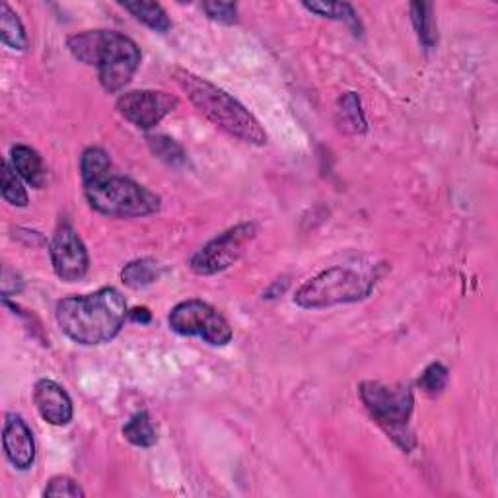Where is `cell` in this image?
Segmentation results:
<instances>
[{"label": "cell", "mask_w": 498, "mask_h": 498, "mask_svg": "<svg viewBox=\"0 0 498 498\" xmlns=\"http://www.w3.org/2000/svg\"><path fill=\"white\" fill-rule=\"evenodd\" d=\"M359 394L368 413L387 438H392L403 452L413 450L415 436L411 432V415L415 409L413 389L405 384L364 382Z\"/></svg>", "instance_id": "277c9868"}, {"label": "cell", "mask_w": 498, "mask_h": 498, "mask_svg": "<svg viewBox=\"0 0 498 498\" xmlns=\"http://www.w3.org/2000/svg\"><path fill=\"white\" fill-rule=\"evenodd\" d=\"M376 280L349 267H331L302 285L295 304L304 310H321L339 304H353L372 295Z\"/></svg>", "instance_id": "8992f818"}, {"label": "cell", "mask_w": 498, "mask_h": 498, "mask_svg": "<svg viewBox=\"0 0 498 498\" xmlns=\"http://www.w3.org/2000/svg\"><path fill=\"white\" fill-rule=\"evenodd\" d=\"M34 403L41 419L53 427H67L72 420V399L57 382L39 380L34 387Z\"/></svg>", "instance_id": "7c38bea8"}, {"label": "cell", "mask_w": 498, "mask_h": 498, "mask_svg": "<svg viewBox=\"0 0 498 498\" xmlns=\"http://www.w3.org/2000/svg\"><path fill=\"white\" fill-rule=\"evenodd\" d=\"M86 201L90 207L110 219H145L160 211V197L135 179L107 173L84 186Z\"/></svg>", "instance_id": "5b68a950"}, {"label": "cell", "mask_w": 498, "mask_h": 498, "mask_svg": "<svg viewBox=\"0 0 498 498\" xmlns=\"http://www.w3.org/2000/svg\"><path fill=\"white\" fill-rule=\"evenodd\" d=\"M113 164L110 154L105 153L104 148L97 146H90L86 148L80 158V176H82V183H92L95 179H102L107 173H112Z\"/></svg>", "instance_id": "d6986e66"}, {"label": "cell", "mask_w": 498, "mask_h": 498, "mask_svg": "<svg viewBox=\"0 0 498 498\" xmlns=\"http://www.w3.org/2000/svg\"><path fill=\"white\" fill-rule=\"evenodd\" d=\"M411 10V21H413L419 41L425 47H435L438 43V28L435 12H432V4L428 3H413L409 6Z\"/></svg>", "instance_id": "e0dca14e"}, {"label": "cell", "mask_w": 498, "mask_h": 498, "mask_svg": "<svg viewBox=\"0 0 498 498\" xmlns=\"http://www.w3.org/2000/svg\"><path fill=\"white\" fill-rule=\"evenodd\" d=\"M51 263L55 275L64 283H79L90 269V257L84 242L71 224H61L51 240Z\"/></svg>", "instance_id": "30bf717a"}, {"label": "cell", "mask_w": 498, "mask_h": 498, "mask_svg": "<svg viewBox=\"0 0 498 498\" xmlns=\"http://www.w3.org/2000/svg\"><path fill=\"white\" fill-rule=\"evenodd\" d=\"M162 275V267L154 259H137V261L127 263L121 270V280L123 285L133 290L146 288L150 285H154Z\"/></svg>", "instance_id": "9a60e30c"}, {"label": "cell", "mask_w": 498, "mask_h": 498, "mask_svg": "<svg viewBox=\"0 0 498 498\" xmlns=\"http://www.w3.org/2000/svg\"><path fill=\"white\" fill-rule=\"evenodd\" d=\"M0 37L6 47L14 51L28 49V36L24 24L18 18V14L6 3L3 4V14H0Z\"/></svg>", "instance_id": "ffe728a7"}, {"label": "cell", "mask_w": 498, "mask_h": 498, "mask_svg": "<svg viewBox=\"0 0 498 498\" xmlns=\"http://www.w3.org/2000/svg\"><path fill=\"white\" fill-rule=\"evenodd\" d=\"M10 285H12L14 295H18V292H21V288H24V280L20 278V275L12 273L10 269H4V273H3V295H6V292L10 290Z\"/></svg>", "instance_id": "4316f807"}, {"label": "cell", "mask_w": 498, "mask_h": 498, "mask_svg": "<svg viewBox=\"0 0 498 498\" xmlns=\"http://www.w3.org/2000/svg\"><path fill=\"white\" fill-rule=\"evenodd\" d=\"M0 191H3L4 201L12 204V207H20V209L28 207L29 197L24 187V179L18 176L12 164H8V162H3V179H0Z\"/></svg>", "instance_id": "7402d4cb"}, {"label": "cell", "mask_w": 498, "mask_h": 498, "mask_svg": "<svg viewBox=\"0 0 498 498\" xmlns=\"http://www.w3.org/2000/svg\"><path fill=\"white\" fill-rule=\"evenodd\" d=\"M3 446L8 461L20 471H28L36 461L34 432L20 415L8 413L3 428Z\"/></svg>", "instance_id": "8fae6325"}, {"label": "cell", "mask_w": 498, "mask_h": 498, "mask_svg": "<svg viewBox=\"0 0 498 498\" xmlns=\"http://www.w3.org/2000/svg\"><path fill=\"white\" fill-rule=\"evenodd\" d=\"M123 436L137 448H153L158 442V432L146 411H140V413L131 417V420L123 427Z\"/></svg>", "instance_id": "ac0fdd59"}, {"label": "cell", "mask_w": 498, "mask_h": 498, "mask_svg": "<svg viewBox=\"0 0 498 498\" xmlns=\"http://www.w3.org/2000/svg\"><path fill=\"white\" fill-rule=\"evenodd\" d=\"M129 320L137 321V323H150L153 321V313H150L148 308H133L129 310Z\"/></svg>", "instance_id": "83f0119b"}, {"label": "cell", "mask_w": 498, "mask_h": 498, "mask_svg": "<svg viewBox=\"0 0 498 498\" xmlns=\"http://www.w3.org/2000/svg\"><path fill=\"white\" fill-rule=\"evenodd\" d=\"M55 318L69 339L84 346H97L113 341L121 333L129 310L121 292L105 286L92 295L59 300Z\"/></svg>", "instance_id": "6da1fadb"}, {"label": "cell", "mask_w": 498, "mask_h": 498, "mask_svg": "<svg viewBox=\"0 0 498 498\" xmlns=\"http://www.w3.org/2000/svg\"><path fill=\"white\" fill-rule=\"evenodd\" d=\"M71 55L97 69V77L105 92L115 94L133 80L140 67V49L137 43L113 29H88L67 39Z\"/></svg>", "instance_id": "7a4b0ae2"}, {"label": "cell", "mask_w": 498, "mask_h": 498, "mask_svg": "<svg viewBox=\"0 0 498 498\" xmlns=\"http://www.w3.org/2000/svg\"><path fill=\"white\" fill-rule=\"evenodd\" d=\"M450 380L448 368L440 362H432L425 368V372L419 378L420 392L428 397H438L446 389Z\"/></svg>", "instance_id": "cb8c5ba5"}, {"label": "cell", "mask_w": 498, "mask_h": 498, "mask_svg": "<svg viewBox=\"0 0 498 498\" xmlns=\"http://www.w3.org/2000/svg\"><path fill=\"white\" fill-rule=\"evenodd\" d=\"M12 168L16 170L18 176L24 179L28 186L43 189L47 183V166L43 164V158L39 156L37 150L26 145H16L12 146Z\"/></svg>", "instance_id": "4fadbf2b"}, {"label": "cell", "mask_w": 498, "mask_h": 498, "mask_svg": "<svg viewBox=\"0 0 498 498\" xmlns=\"http://www.w3.org/2000/svg\"><path fill=\"white\" fill-rule=\"evenodd\" d=\"M173 79L179 84V88L187 94L191 104L197 107L209 121H212L216 127H220L222 131L247 145H267V133L261 123H259L234 95L186 69L173 71Z\"/></svg>", "instance_id": "3957f363"}, {"label": "cell", "mask_w": 498, "mask_h": 498, "mask_svg": "<svg viewBox=\"0 0 498 498\" xmlns=\"http://www.w3.org/2000/svg\"><path fill=\"white\" fill-rule=\"evenodd\" d=\"M255 236L257 226L253 222H242L219 234L193 253L189 259L191 270L201 277L222 273L244 255L245 247L255 240Z\"/></svg>", "instance_id": "ba28073f"}, {"label": "cell", "mask_w": 498, "mask_h": 498, "mask_svg": "<svg viewBox=\"0 0 498 498\" xmlns=\"http://www.w3.org/2000/svg\"><path fill=\"white\" fill-rule=\"evenodd\" d=\"M168 323L171 331H176L179 335H186V337H197L204 339L212 346H226L232 337L234 331L222 313L212 308L209 302L203 300H186L179 302V304L170 311Z\"/></svg>", "instance_id": "52a82bcc"}, {"label": "cell", "mask_w": 498, "mask_h": 498, "mask_svg": "<svg viewBox=\"0 0 498 498\" xmlns=\"http://www.w3.org/2000/svg\"><path fill=\"white\" fill-rule=\"evenodd\" d=\"M115 107L129 123L148 131L176 110L178 97L160 90H133L119 95Z\"/></svg>", "instance_id": "9c48e42d"}, {"label": "cell", "mask_w": 498, "mask_h": 498, "mask_svg": "<svg viewBox=\"0 0 498 498\" xmlns=\"http://www.w3.org/2000/svg\"><path fill=\"white\" fill-rule=\"evenodd\" d=\"M304 8L321 18L346 21V24L354 29V34H361L362 31L361 20H359V16H356L354 8L351 4H346V3H304Z\"/></svg>", "instance_id": "44dd1931"}, {"label": "cell", "mask_w": 498, "mask_h": 498, "mask_svg": "<svg viewBox=\"0 0 498 498\" xmlns=\"http://www.w3.org/2000/svg\"><path fill=\"white\" fill-rule=\"evenodd\" d=\"M335 119H337L341 131L346 135H362L368 129L361 97L354 92H346L341 97L337 104V112H335Z\"/></svg>", "instance_id": "5bb4252c"}, {"label": "cell", "mask_w": 498, "mask_h": 498, "mask_svg": "<svg viewBox=\"0 0 498 498\" xmlns=\"http://www.w3.org/2000/svg\"><path fill=\"white\" fill-rule=\"evenodd\" d=\"M148 146L153 150V154L158 156L162 162H166L168 166H181L187 162L186 150H183L181 145H178L176 140L166 135L148 137Z\"/></svg>", "instance_id": "603a6c76"}, {"label": "cell", "mask_w": 498, "mask_h": 498, "mask_svg": "<svg viewBox=\"0 0 498 498\" xmlns=\"http://www.w3.org/2000/svg\"><path fill=\"white\" fill-rule=\"evenodd\" d=\"M121 6L138 21H143L145 26L158 31V34H166V31L171 29V20L166 10L158 3H143V0H137V3H121Z\"/></svg>", "instance_id": "2e32d148"}, {"label": "cell", "mask_w": 498, "mask_h": 498, "mask_svg": "<svg viewBox=\"0 0 498 498\" xmlns=\"http://www.w3.org/2000/svg\"><path fill=\"white\" fill-rule=\"evenodd\" d=\"M46 496H57V498H84L86 493L80 486L79 481H74L69 475H57V477H53L46 491H43Z\"/></svg>", "instance_id": "d4e9b609"}, {"label": "cell", "mask_w": 498, "mask_h": 498, "mask_svg": "<svg viewBox=\"0 0 498 498\" xmlns=\"http://www.w3.org/2000/svg\"><path fill=\"white\" fill-rule=\"evenodd\" d=\"M203 10L211 20L219 24H236L237 21V4L234 3H203Z\"/></svg>", "instance_id": "484cf974"}]
</instances>
